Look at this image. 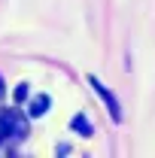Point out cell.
I'll return each mask as SVG.
<instances>
[{
	"instance_id": "obj_1",
	"label": "cell",
	"mask_w": 155,
	"mask_h": 158,
	"mask_svg": "<svg viewBox=\"0 0 155 158\" xmlns=\"http://www.w3.org/2000/svg\"><path fill=\"white\" fill-rule=\"evenodd\" d=\"M27 134V122L15 110H3L0 113V140L3 137H24Z\"/></svg>"
},
{
	"instance_id": "obj_2",
	"label": "cell",
	"mask_w": 155,
	"mask_h": 158,
	"mask_svg": "<svg viewBox=\"0 0 155 158\" xmlns=\"http://www.w3.org/2000/svg\"><path fill=\"white\" fill-rule=\"evenodd\" d=\"M88 82H91V88H94L97 94H100V100H103V103L110 106V116L116 118V122H122V106H119V100L113 98L110 91H107V85H103V82H100L97 76H88Z\"/></svg>"
},
{
	"instance_id": "obj_5",
	"label": "cell",
	"mask_w": 155,
	"mask_h": 158,
	"mask_svg": "<svg viewBox=\"0 0 155 158\" xmlns=\"http://www.w3.org/2000/svg\"><path fill=\"white\" fill-rule=\"evenodd\" d=\"M24 98H27V85H19V88H15V100L21 103Z\"/></svg>"
},
{
	"instance_id": "obj_3",
	"label": "cell",
	"mask_w": 155,
	"mask_h": 158,
	"mask_svg": "<svg viewBox=\"0 0 155 158\" xmlns=\"http://www.w3.org/2000/svg\"><path fill=\"white\" fill-rule=\"evenodd\" d=\"M49 103H52V100H49V94H37V98H34L31 103H27V116H31V118H40V116H46Z\"/></svg>"
},
{
	"instance_id": "obj_6",
	"label": "cell",
	"mask_w": 155,
	"mask_h": 158,
	"mask_svg": "<svg viewBox=\"0 0 155 158\" xmlns=\"http://www.w3.org/2000/svg\"><path fill=\"white\" fill-rule=\"evenodd\" d=\"M3 94H6V88H3V79H0V98H3Z\"/></svg>"
},
{
	"instance_id": "obj_4",
	"label": "cell",
	"mask_w": 155,
	"mask_h": 158,
	"mask_svg": "<svg viewBox=\"0 0 155 158\" xmlns=\"http://www.w3.org/2000/svg\"><path fill=\"white\" fill-rule=\"evenodd\" d=\"M70 128L76 131V134H82V137H91L94 131H91V125H88V118L85 116H73V122H70Z\"/></svg>"
}]
</instances>
